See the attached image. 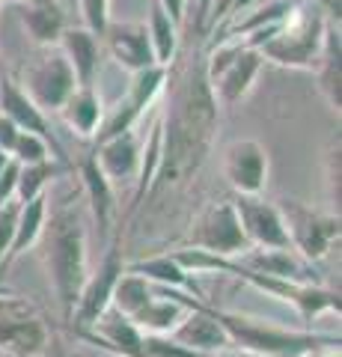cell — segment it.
Instances as JSON below:
<instances>
[{
	"label": "cell",
	"instance_id": "obj_7",
	"mask_svg": "<svg viewBox=\"0 0 342 357\" xmlns=\"http://www.w3.org/2000/svg\"><path fill=\"white\" fill-rule=\"evenodd\" d=\"M51 325L39 304L15 295H0V354L6 357H42L51 342Z\"/></svg>",
	"mask_w": 342,
	"mask_h": 357
},
{
	"label": "cell",
	"instance_id": "obj_23",
	"mask_svg": "<svg viewBox=\"0 0 342 357\" xmlns=\"http://www.w3.org/2000/svg\"><path fill=\"white\" fill-rule=\"evenodd\" d=\"M21 27H24L27 39L36 45V48H57L63 30L69 27V18H65L63 6L54 0V3L24 6V13H21Z\"/></svg>",
	"mask_w": 342,
	"mask_h": 357
},
{
	"label": "cell",
	"instance_id": "obj_12",
	"mask_svg": "<svg viewBox=\"0 0 342 357\" xmlns=\"http://www.w3.org/2000/svg\"><path fill=\"white\" fill-rule=\"evenodd\" d=\"M220 173H224L226 185L235 194L259 197L265 185H268V173H271L268 149L253 137L233 140L220 155Z\"/></svg>",
	"mask_w": 342,
	"mask_h": 357
},
{
	"label": "cell",
	"instance_id": "obj_38",
	"mask_svg": "<svg viewBox=\"0 0 342 357\" xmlns=\"http://www.w3.org/2000/svg\"><path fill=\"white\" fill-rule=\"evenodd\" d=\"M9 161H13V158H6V155H3V152H0V170H3V167H6Z\"/></svg>",
	"mask_w": 342,
	"mask_h": 357
},
{
	"label": "cell",
	"instance_id": "obj_22",
	"mask_svg": "<svg viewBox=\"0 0 342 357\" xmlns=\"http://www.w3.org/2000/svg\"><path fill=\"white\" fill-rule=\"evenodd\" d=\"M45 218H48V197H36V199H30V203H21L15 232H13V244H9L6 259L0 265V274H3L18 256H24L27 250L36 248L42 229H45Z\"/></svg>",
	"mask_w": 342,
	"mask_h": 357
},
{
	"label": "cell",
	"instance_id": "obj_5",
	"mask_svg": "<svg viewBox=\"0 0 342 357\" xmlns=\"http://www.w3.org/2000/svg\"><path fill=\"white\" fill-rule=\"evenodd\" d=\"M265 69V60L256 48L229 39L205 57V77L212 86V96L217 107H235L253 93L259 75Z\"/></svg>",
	"mask_w": 342,
	"mask_h": 357
},
{
	"label": "cell",
	"instance_id": "obj_27",
	"mask_svg": "<svg viewBox=\"0 0 342 357\" xmlns=\"http://www.w3.org/2000/svg\"><path fill=\"white\" fill-rule=\"evenodd\" d=\"M146 30H149V42H152V54H155V63L170 69L179 57V24L164 13V9L152 0V9H149V21H146Z\"/></svg>",
	"mask_w": 342,
	"mask_h": 357
},
{
	"label": "cell",
	"instance_id": "obj_24",
	"mask_svg": "<svg viewBox=\"0 0 342 357\" xmlns=\"http://www.w3.org/2000/svg\"><path fill=\"white\" fill-rule=\"evenodd\" d=\"M185 307L179 304L176 298L158 292L155 286H152V298L143 304L134 316H131V321L143 331V333H158V337H170L173 328L179 325V321L185 319Z\"/></svg>",
	"mask_w": 342,
	"mask_h": 357
},
{
	"label": "cell",
	"instance_id": "obj_10",
	"mask_svg": "<svg viewBox=\"0 0 342 357\" xmlns=\"http://www.w3.org/2000/svg\"><path fill=\"white\" fill-rule=\"evenodd\" d=\"M187 248L217 256H241L244 250H250L233 199H217V203L205 206L196 215V220L191 223V232H187Z\"/></svg>",
	"mask_w": 342,
	"mask_h": 357
},
{
	"label": "cell",
	"instance_id": "obj_39",
	"mask_svg": "<svg viewBox=\"0 0 342 357\" xmlns=\"http://www.w3.org/2000/svg\"><path fill=\"white\" fill-rule=\"evenodd\" d=\"M0 77H3V57H0Z\"/></svg>",
	"mask_w": 342,
	"mask_h": 357
},
{
	"label": "cell",
	"instance_id": "obj_36",
	"mask_svg": "<svg viewBox=\"0 0 342 357\" xmlns=\"http://www.w3.org/2000/svg\"><path fill=\"white\" fill-rule=\"evenodd\" d=\"M304 357H342V354H339V345H325V349H316Z\"/></svg>",
	"mask_w": 342,
	"mask_h": 357
},
{
	"label": "cell",
	"instance_id": "obj_40",
	"mask_svg": "<svg viewBox=\"0 0 342 357\" xmlns=\"http://www.w3.org/2000/svg\"><path fill=\"white\" fill-rule=\"evenodd\" d=\"M3 292H9V289H6V286H3V283H0V295H3Z\"/></svg>",
	"mask_w": 342,
	"mask_h": 357
},
{
	"label": "cell",
	"instance_id": "obj_13",
	"mask_svg": "<svg viewBox=\"0 0 342 357\" xmlns=\"http://www.w3.org/2000/svg\"><path fill=\"white\" fill-rule=\"evenodd\" d=\"M233 206H235L241 232H244L250 248H262V250H286L289 248V236H286V223H283L277 203L262 199V194L259 197L235 194Z\"/></svg>",
	"mask_w": 342,
	"mask_h": 357
},
{
	"label": "cell",
	"instance_id": "obj_19",
	"mask_svg": "<svg viewBox=\"0 0 342 357\" xmlns=\"http://www.w3.org/2000/svg\"><path fill=\"white\" fill-rule=\"evenodd\" d=\"M81 173V185H84V197L90 203V215L95 220V227L102 236H107L110 223H114V211H116V194H114V185L110 178L98 170V164L93 155H86L78 167Z\"/></svg>",
	"mask_w": 342,
	"mask_h": 357
},
{
	"label": "cell",
	"instance_id": "obj_14",
	"mask_svg": "<svg viewBox=\"0 0 342 357\" xmlns=\"http://www.w3.org/2000/svg\"><path fill=\"white\" fill-rule=\"evenodd\" d=\"M102 51H107V57L128 75L158 66L143 21H110L102 33Z\"/></svg>",
	"mask_w": 342,
	"mask_h": 357
},
{
	"label": "cell",
	"instance_id": "obj_21",
	"mask_svg": "<svg viewBox=\"0 0 342 357\" xmlns=\"http://www.w3.org/2000/svg\"><path fill=\"white\" fill-rule=\"evenodd\" d=\"M238 265L250 268V271L268 274V277H280V280H295V283H313L310 268L304 265V259H297L292 248L286 250H262V248H250L241 256H235Z\"/></svg>",
	"mask_w": 342,
	"mask_h": 357
},
{
	"label": "cell",
	"instance_id": "obj_31",
	"mask_svg": "<svg viewBox=\"0 0 342 357\" xmlns=\"http://www.w3.org/2000/svg\"><path fill=\"white\" fill-rule=\"evenodd\" d=\"M325 161H327V167H325V185H327L330 211H336V215H339V140L330 143Z\"/></svg>",
	"mask_w": 342,
	"mask_h": 357
},
{
	"label": "cell",
	"instance_id": "obj_29",
	"mask_svg": "<svg viewBox=\"0 0 342 357\" xmlns=\"http://www.w3.org/2000/svg\"><path fill=\"white\" fill-rule=\"evenodd\" d=\"M9 158H13L15 164H39V161L54 158V152L48 146V140H42L39 134L18 131V140H15L13 152H9Z\"/></svg>",
	"mask_w": 342,
	"mask_h": 357
},
{
	"label": "cell",
	"instance_id": "obj_32",
	"mask_svg": "<svg viewBox=\"0 0 342 357\" xmlns=\"http://www.w3.org/2000/svg\"><path fill=\"white\" fill-rule=\"evenodd\" d=\"M18 208H21V203H15V199L0 208V265H3L6 250H9V244H13V232H15Z\"/></svg>",
	"mask_w": 342,
	"mask_h": 357
},
{
	"label": "cell",
	"instance_id": "obj_1",
	"mask_svg": "<svg viewBox=\"0 0 342 357\" xmlns=\"http://www.w3.org/2000/svg\"><path fill=\"white\" fill-rule=\"evenodd\" d=\"M161 122V152L158 170L152 176L149 194L182 188L203 170L208 155L215 149L220 107L212 96L205 77V60L191 57L176 75L173 93Z\"/></svg>",
	"mask_w": 342,
	"mask_h": 357
},
{
	"label": "cell",
	"instance_id": "obj_9",
	"mask_svg": "<svg viewBox=\"0 0 342 357\" xmlns=\"http://www.w3.org/2000/svg\"><path fill=\"white\" fill-rule=\"evenodd\" d=\"M167 72L164 66H149L143 72L131 75V84L125 89V96L116 102V107L104 114L102 128L95 134V143L98 140H107V137H116L123 131H134V126L149 114L155 102L161 98L164 86H167Z\"/></svg>",
	"mask_w": 342,
	"mask_h": 357
},
{
	"label": "cell",
	"instance_id": "obj_3",
	"mask_svg": "<svg viewBox=\"0 0 342 357\" xmlns=\"http://www.w3.org/2000/svg\"><path fill=\"white\" fill-rule=\"evenodd\" d=\"M327 24L330 21L325 18L322 9H318V3L313 9H306L301 3V6H295L280 24H274L271 30L247 39L244 45L256 48L262 54V60H268L274 66L313 72L318 54H322Z\"/></svg>",
	"mask_w": 342,
	"mask_h": 357
},
{
	"label": "cell",
	"instance_id": "obj_17",
	"mask_svg": "<svg viewBox=\"0 0 342 357\" xmlns=\"http://www.w3.org/2000/svg\"><path fill=\"white\" fill-rule=\"evenodd\" d=\"M57 48L63 51V57L69 60L75 77H78V86H95V75L102 69V39L90 33L84 24L81 27H65L63 36L57 42Z\"/></svg>",
	"mask_w": 342,
	"mask_h": 357
},
{
	"label": "cell",
	"instance_id": "obj_11",
	"mask_svg": "<svg viewBox=\"0 0 342 357\" xmlns=\"http://www.w3.org/2000/svg\"><path fill=\"white\" fill-rule=\"evenodd\" d=\"M125 274V262H123V250H119V241H114L104 253L102 265L90 271L86 283L81 289L78 307H75L69 325L72 331H90L98 319L110 310V301H114V289L119 283V277Z\"/></svg>",
	"mask_w": 342,
	"mask_h": 357
},
{
	"label": "cell",
	"instance_id": "obj_34",
	"mask_svg": "<svg viewBox=\"0 0 342 357\" xmlns=\"http://www.w3.org/2000/svg\"><path fill=\"white\" fill-rule=\"evenodd\" d=\"M155 3H158L179 27L185 24V6H187V0H155Z\"/></svg>",
	"mask_w": 342,
	"mask_h": 357
},
{
	"label": "cell",
	"instance_id": "obj_16",
	"mask_svg": "<svg viewBox=\"0 0 342 357\" xmlns=\"http://www.w3.org/2000/svg\"><path fill=\"white\" fill-rule=\"evenodd\" d=\"M93 158L114 188L125 182H137L140 161H143V137L137 131H123L116 137L98 140Z\"/></svg>",
	"mask_w": 342,
	"mask_h": 357
},
{
	"label": "cell",
	"instance_id": "obj_41",
	"mask_svg": "<svg viewBox=\"0 0 342 357\" xmlns=\"http://www.w3.org/2000/svg\"><path fill=\"white\" fill-rule=\"evenodd\" d=\"M241 357H259V354H244V351H241Z\"/></svg>",
	"mask_w": 342,
	"mask_h": 357
},
{
	"label": "cell",
	"instance_id": "obj_30",
	"mask_svg": "<svg viewBox=\"0 0 342 357\" xmlns=\"http://www.w3.org/2000/svg\"><path fill=\"white\" fill-rule=\"evenodd\" d=\"M78 6H81L84 27L102 39L104 27L110 24V0H78Z\"/></svg>",
	"mask_w": 342,
	"mask_h": 357
},
{
	"label": "cell",
	"instance_id": "obj_2",
	"mask_svg": "<svg viewBox=\"0 0 342 357\" xmlns=\"http://www.w3.org/2000/svg\"><path fill=\"white\" fill-rule=\"evenodd\" d=\"M39 244H42V265H45L48 283L60 304L63 321H69L75 307H78L81 289L86 277H90L84 215L72 206H60L54 211L48 206L45 229L39 236Z\"/></svg>",
	"mask_w": 342,
	"mask_h": 357
},
{
	"label": "cell",
	"instance_id": "obj_42",
	"mask_svg": "<svg viewBox=\"0 0 342 357\" xmlns=\"http://www.w3.org/2000/svg\"><path fill=\"white\" fill-rule=\"evenodd\" d=\"M0 6H3V0H0Z\"/></svg>",
	"mask_w": 342,
	"mask_h": 357
},
{
	"label": "cell",
	"instance_id": "obj_4",
	"mask_svg": "<svg viewBox=\"0 0 342 357\" xmlns=\"http://www.w3.org/2000/svg\"><path fill=\"white\" fill-rule=\"evenodd\" d=\"M215 316L226 328L233 345H238L244 354L259 357H304L325 345H339V337L334 333H313V331H295L271 321L241 316V312H226L215 307Z\"/></svg>",
	"mask_w": 342,
	"mask_h": 357
},
{
	"label": "cell",
	"instance_id": "obj_6",
	"mask_svg": "<svg viewBox=\"0 0 342 357\" xmlns=\"http://www.w3.org/2000/svg\"><path fill=\"white\" fill-rule=\"evenodd\" d=\"M277 208L286 223L289 248L301 256L304 262H322L325 256L339 244V215L330 208L310 206L304 199L283 197L277 199Z\"/></svg>",
	"mask_w": 342,
	"mask_h": 357
},
{
	"label": "cell",
	"instance_id": "obj_20",
	"mask_svg": "<svg viewBox=\"0 0 342 357\" xmlns=\"http://www.w3.org/2000/svg\"><path fill=\"white\" fill-rule=\"evenodd\" d=\"M63 122L72 128V134H78L84 140H95L98 128L104 122V102L98 96L95 86H78L69 96V102L60 107Z\"/></svg>",
	"mask_w": 342,
	"mask_h": 357
},
{
	"label": "cell",
	"instance_id": "obj_8",
	"mask_svg": "<svg viewBox=\"0 0 342 357\" xmlns=\"http://www.w3.org/2000/svg\"><path fill=\"white\" fill-rule=\"evenodd\" d=\"M18 86L42 114H60V107L78 89V77L60 48H39L36 60L24 69Z\"/></svg>",
	"mask_w": 342,
	"mask_h": 357
},
{
	"label": "cell",
	"instance_id": "obj_15",
	"mask_svg": "<svg viewBox=\"0 0 342 357\" xmlns=\"http://www.w3.org/2000/svg\"><path fill=\"white\" fill-rule=\"evenodd\" d=\"M0 114L13 122V126H18L21 131L39 134L42 140H48L54 158L65 161V152L60 146L57 134H54V128H51L48 114H42V110L24 96V89L18 86V81H13V77H6V75L0 77Z\"/></svg>",
	"mask_w": 342,
	"mask_h": 357
},
{
	"label": "cell",
	"instance_id": "obj_25",
	"mask_svg": "<svg viewBox=\"0 0 342 357\" xmlns=\"http://www.w3.org/2000/svg\"><path fill=\"white\" fill-rule=\"evenodd\" d=\"M125 271L140 274L143 280H149L152 286H173V289H185V292L194 289V295H200L194 280H191V274L173 259V253H161V256H149V259L131 262V265H125Z\"/></svg>",
	"mask_w": 342,
	"mask_h": 357
},
{
	"label": "cell",
	"instance_id": "obj_26",
	"mask_svg": "<svg viewBox=\"0 0 342 357\" xmlns=\"http://www.w3.org/2000/svg\"><path fill=\"white\" fill-rule=\"evenodd\" d=\"M69 170H75V167L69 161H57V158H48L39 164H18L15 203H30L36 197H45V188Z\"/></svg>",
	"mask_w": 342,
	"mask_h": 357
},
{
	"label": "cell",
	"instance_id": "obj_28",
	"mask_svg": "<svg viewBox=\"0 0 342 357\" xmlns=\"http://www.w3.org/2000/svg\"><path fill=\"white\" fill-rule=\"evenodd\" d=\"M149 298H152V283L143 280L140 274L125 271L123 277H119L116 289H114V301H110V310H116V312H123L125 319H131L143 304H146Z\"/></svg>",
	"mask_w": 342,
	"mask_h": 357
},
{
	"label": "cell",
	"instance_id": "obj_33",
	"mask_svg": "<svg viewBox=\"0 0 342 357\" xmlns=\"http://www.w3.org/2000/svg\"><path fill=\"white\" fill-rule=\"evenodd\" d=\"M15 182H18V164L9 161L3 170H0V208L15 199Z\"/></svg>",
	"mask_w": 342,
	"mask_h": 357
},
{
	"label": "cell",
	"instance_id": "obj_37",
	"mask_svg": "<svg viewBox=\"0 0 342 357\" xmlns=\"http://www.w3.org/2000/svg\"><path fill=\"white\" fill-rule=\"evenodd\" d=\"M18 3H24V6H36V3H54V0H18Z\"/></svg>",
	"mask_w": 342,
	"mask_h": 357
},
{
	"label": "cell",
	"instance_id": "obj_18",
	"mask_svg": "<svg viewBox=\"0 0 342 357\" xmlns=\"http://www.w3.org/2000/svg\"><path fill=\"white\" fill-rule=\"evenodd\" d=\"M313 72H316L318 93H322L327 107L334 110V114H339V107H342V42H339V24H327L325 42H322V54H318Z\"/></svg>",
	"mask_w": 342,
	"mask_h": 357
},
{
	"label": "cell",
	"instance_id": "obj_35",
	"mask_svg": "<svg viewBox=\"0 0 342 357\" xmlns=\"http://www.w3.org/2000/svg\"><path fill=\"white\" fill-rule=\"evenodd\" d=\"M42 357H72V354H69L65 342L57 337V333H51V342H48V349H45V354H42Z\"/></svg>",
	"mask_w": 342,
	"mask_h": 357
}]
</instances>
